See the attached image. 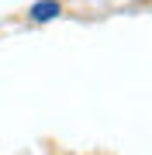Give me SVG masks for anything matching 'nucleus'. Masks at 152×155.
Returning a JSON list of instances; mask_svg holds the SVG:
<instances>
[{
    "mask_svg": "<svg viewBox=\"0 0 152 155\" xmlns=\"http://www.w3.org/2000/svg\"><path fill=\"white\" fill-rule=\"evenodd\" d=\"M59 0H38V4L31 7V17L35 21H52V17H59Z\"/></svg>",
    "mask_w": 152,
    "mask_h": 155,
    "instance_id": "nucleus-1",
    "label": "nucleus"
}]
</instances>
